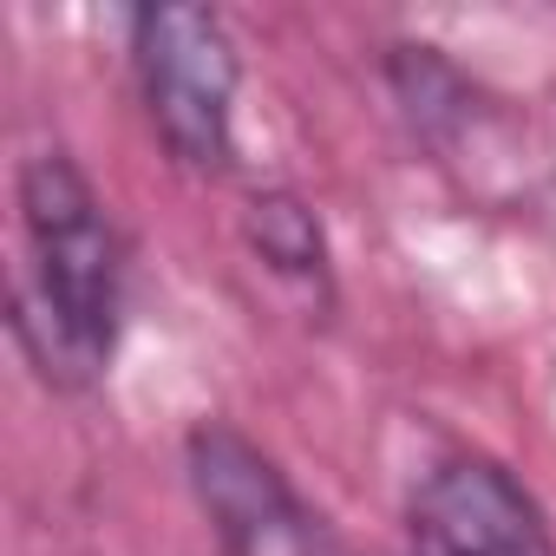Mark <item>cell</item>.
<instances>
[{
	"mask_svg": "<svg viewBox=\"0 0 556 556\" xmlns=\"http://www.w3.org/2000/svg\"><path fill=\"white\" fill-rule=\"evenodd\" d=\"M21 242L14 334L53 387H92L118 348L125 315V242L66 151L21 164Z\"/></svg>",
	"mask_w": 556,
	"mask_h": 556,
	"instance_id": "1",
	"label": "cell"
},
{
	"mask_svg": "<svg viewBox=\"0 0 556 556\" xmlns=\"http://www.w3.org/2000/svg\"><path fill=\"white\" fill-rule=\"evenodd\" d=\"M131 66L164 151L184 170H229L236 157V86L242 60L223 14L170 0L131 14Z\"/></svg>",
	"mask_w": 556,
	"mask_h": 556,
	"instance_id": "2",
	"label": "cell"
},
{
	"mask_svg": "<svg viewBox=\"0 0 556 556\" xmlns=\"http://www.w3.org/2000/svg\"><path fill=\"white\" fill-rule=\"evenodd\" d=\"M184 465L223 556H334L321 517L295 497L282 465L229 419H203L184 439Z\"/></svg>",
	"mask_w": 556,
	"mask_h": 556,
	"instance_id": "3",
	"label": "cell"
},
{
	"mask_svg": "<svg viewBox=\"0 0 556 556\" xmlns=\"http://www.w3.org/2000/svg\"><path fill=\"white\" fill-rule=\"evenodd\" d=\"M413 556H556L543 504L478 452L432 465L406 504Z\"/></svg>",
	"mask_w": 556,
	"mask_h": 556,
	"instance_id": "4",
	"label": "cell"
},
{
	"mask_svg": "<svg viewBox=\"0 0 556 556\" xmlns=\"http://www.w3.org/2000/svg\"><path fill=\"white\" fill-rule=\"evenodd\" d=\"M249 249L268 262V275H282L289 289H302L315 308L334 302V275H328V236L315 210L295 190H262L249 203Z\"/></svg>",
	"mask_w": 556,
	"mask_h": 556,
	"instance_id": "5",
	"label": "cell"
}]
</instances>
